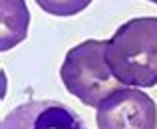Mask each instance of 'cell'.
<instances>
[{
  "instance_id": "obj_1",
  "label": "cell",
  "mask_w": 157,
  "mask_h": 129,
  "mask_svg": "<svg viewBox=\"0 0 157 129\" xmlns=\"http://www.w3.org/2000/svg\"><path fill=\"white\" fill-rule=\"evenodd\" d=\"M105 62L123 85H157V16L121 24L107 40Z\"/></svg>"
},
{
  "instance_id": "obj_2",
  "label": "cell",
  "mask_w": 157,
  "mask_h": 129,
  "mask_svg": "<svg viewBox=\"0 0 157 129\" xmlns=\"http://www.w3.org/2000/svg\"><path fill=\"white\" fill-rule=\"evenodd\" d=\"M105 40H86L68 50L60 68V78L68 93L96 109L105 97L123 87L105 62Z\"/></svg>"
},
{
  "instance_id": "obj_3",
  "label": "cell",
  "mask_w": 157,
  "mask_h": 129,
  "mask_svg": "<svg viewBox=\"0 0 157 129\" xmlns=\"http://www.w3.org/2000/svg\"><path fill=\"white\" fill-rule=\"evenodd\" d=\"M98 129H157L155 103L145 91L121 87L100 103Z\"/></svg>"
},
{
  "instance_id": "obj_4",
  "label": "cell",
  "mask_w": 157,
  "mask_h": 129,
  "mask_svg": "<svg viewBox=\"0 0 157 129\" xmlns=\"http://www.w3.org/2000/svg\"><path fill=\"white\" fill-rule=\"evenodd\" d=\"M0 129H88L68 105L54 99L26 101L10 109Z\"/></svg>"
},
{
  "instance_id": "obj_5",
  "label": "cell",
  "mask_w": 157,
  "mask_h": 129,
  "mask_svg": "<svg viewBox=\"0 0 157 129\" xmlns=\"http://www.w3.org/2000/svg\"><path fill=\"white\" fill-rule=\"evenodd\" d=\"M30 12L24 0H2V30H0V50L8 52L28 36Z\"/></svg>"
},
{
  "instance_id": "obj_6",
  "label": "cell",
  "mask_w": 157,
  "mask_h": 129,
  "mask_svg": "<svg viewBox=\"0 0 157 129\" xmlns=\"http://www.w3.org/2000/svg\"><path fill=\"white\" fill-rule=\"evenodd\" d=\"M44 12L58 18H70L76 16L80 12H84L86 8L92 4V0H34Z\"/></svg>"
},
{
  "instance_id": "obj_7",
  "label": "cell",
  "mask_w": 157,
  "mask_h": 129,
  "mask_svg": "<svg viewBox=\"0 0 157 129\" xmlns=\"http://www.w3.org/2000/svg\"><path fill=\"white\" fill-rule=\"evenodd\" d=\"M147 2H153V4H157V0H147Z\"/></svg>"
}]
</instances>
